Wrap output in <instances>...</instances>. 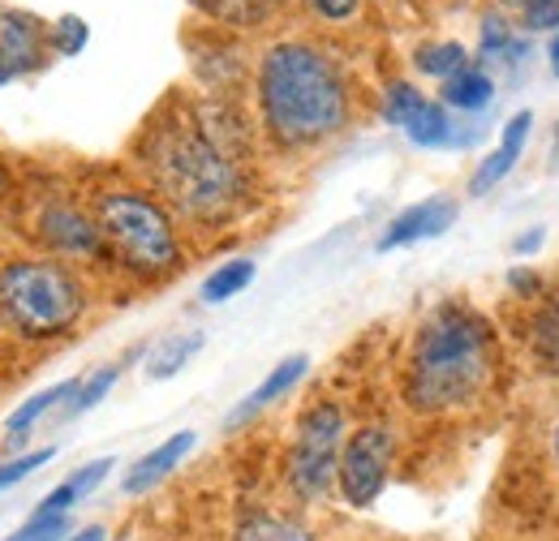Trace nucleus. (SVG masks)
Listing matches in <instances>:
<instances>
[{"label":"nucleus","mask_w":559,"mask_h":541,"mask_svg":"<svg viewBox=\"0 0 559 541\" xmlns=\"http://www.w3.org/2000/svg\"><path fill=\"white\" fill-rule=\"evenodd\" d=\"M254 137L228 99L168 108L146 125L139 168L151 194L194 228L233 224L250 203Z\"/></svg>","instance_id":"1"},{"label":"nucleus","mask_w":559,"mask_h":541,"mask_svg":"<svg viewBox=\"0 0 559 541\" xmlns=\"http://www.w3.org/2000/svg\"><path fill=\"white\" fill-rule=\"evenodd\" d=\"M254 99L280 151H314L349 130L353 95L341 65L310 39H280L259 57Z\"/></svg>","instance_id":"2"},{"label":"nucleus","mask_w":559,"mask_h":541,"mask_svg":"<svg viewBox=\"0 0 559 541\" xmlns=\"http://www.w3.org/2000/svg\"><path fill=\"white\" fill-rule=\"evenodd\" d=\"M499 344L483 310L465 301L435 305L414 332L405 357V405L418 417L474 408L495 383Z\"/></svg>","instance_id":"3"},{"label":"nucleus","mask_w":559,"mask_h":541,"mask_svg":"<svg viewBox=\"0 0 559 541\" xmlns=\"http://www.w3.org/2000/svg\"><path fill=\"white\" fill-rule=\"evenodd\" d=\"M91 215H95L108 259L121 270L139 275L146 284H159L186 267L177 215L151 190H104L91 206Z\"/></svg>","instance_id":"4"},{"label":"nucleus","mask_w":559,"mask_h":541,"mask_svg":"<svg viewBox=\"0 0 559 541\" xmlns=\"http://www.w3.org/2000/svg\"><path fill=\"white\" fill-rule=\"evenodd\" d=\"M86 314V288L57 259H17L0 267V323L22 339H57Z\"/></svg>","instance_id":"5"},{"label":"nucleus","mask_w":559,"mask_h":541,"mask_svg":"<svg viewBox=\"0 0 559 541\" xmlns=\"http://www.w3.org/2000/svg\"><path fill=\"white\" fill-rule=\"evenodd\" d=\"M345 438H349V417L341 400H314L297 417L284 456V485L297 503H323L336 490Z\"/></svg>","instance_id":"6"},{"label":"nucleus","mask_w":559,"mask_h":541,"mask_svg":"<svg viewBox=\"0 0 559 541\" xmlns=\"http://www.w3.org/2000/svg\"><path fill=\"white\" fill-rule=\"evenodd\" d=\"M396 465V430L388 421H366L349 430L345 452H341V469H336V490L353 512H370L392 477Z\"/></svg>","instance_id":"7"},{"label":"nucleus","mask_w":559,"mask_h":541,"mask_svg":"<svg viewBox=\"0 0 559 541\" xmlns=\"http://www.w3.org/2000/svg\"><path fill=\"white\" fill-rule=\"evenodd\" d=\"M383 117H388V125L405 130V137L414 146H426V151L461 146L465 142V137L456 134V125H452V112L439 99L421 95L418 86L405 82V77L388 82V91H383Z\"/></svg>","instance_id":"8"},{"label":"nucleus","mask_w":559,"mask_h":541,"mask_svg":"<svg viewBox=\"0 0 559 541\" xmlns=\"http://www.w3.org/2000/svg\"><path fill=\"white\" fill-rule=\"evenodd\" d=\"M39 241L61 259H108L95 215L73 203H48L39 215Z\"/></svg>","instance_id":"9"},{"label":"nucleus","mask_w":559,"mask_h":541,"mask_svg":"<svg viewBox=\"0 0 559 541\" xmlns=\"http://www.w3.org/2000/svg\"><path fill=\"white\" fill-rule=\"evenodd\" d=\"M0 65L13 77L39 73L48 65V26L22 9L0 13Z\"/></svg>","instance_id":"10"},{"label":"nucleus","mask_w":559,"mask_h":541,"mask_svg":"<svg viewBox=\"0 0 559 541\" xmlns=\"http://www.w3.org/2000/svg\"><path fill=\"white\" fill-rule=\"evenodd\" d=\"M456 215H461V206L452 203V199H443V194L405 206V211L383 228V237H379V254H392V250H405V245H418V241L443 237V232L456 224Z\"/></svg>","instance_id":"11"},{"label":"nucleus","mask_w":559,"mask_h":541,"mask_svg":"<svg viewBox=\"0 0 559 541\" xmlns=\"http://www.w3.org/2000/svg\"><path fill=\"white\" fill-rule=\"evenodd\" d=\"M530 130H534V112H530V108H521V112L508 117L499 146L490 151L487 159L474 168V177H469V194H474V199H483L499 181H508V172L521 164V151H525V142H530Z\"/></svg>","instance_id":"12"},{"label":"nucleus","mask_w":559,"mask_h":541,"mask_svg":"<svg viewBox=\"0 0 559 541\" xmlns=\"http://www.w3.org/2000/svg\"><path fill=\"white\" fill-rule=\"evenodd\" d=\"M194 443H199V434H194V430H177V434H168L159 447H151L142 460L130 465V473L121 477V490H126L130 498L151 494L159 481H168V477L177 473V465L194 452Z\"/></svg>","instance_id":"13"},{"label":"nucleus","mask_w":559,"mask_h":541,"mask_svg":"<svg viewBox=\"0 0 559 541\" xmlns=\"http://www.w3.org/2000/svg\"><path fill=\"white\" fill-rule=\"evenodd\" d=\"M306 370H310V357H306V352L284 357L276 370H267V378H263V383H259V387H254V392H250L241 405L228 412V421H224V425H228V430H237V425L254 421L263 408H272L276 400H284V396H288V392H293V387L306 378Z\"/></svg>","instance_id":"14"},{"label":"nucleus","mask_w":559,"mask_h":541,"mask_svg":"<svg viewBox=\"0 0 559 541\" xmlns=\"http://www.w3.org/2000/svg\"><path fill=\"white\" fill-rule=\"evenodd\" d=\"M439 104H443L448 112H465V117L487 112L490 104H495V77H490V69L478 65V61H469L456 77L439 82Z\"/></svg>","instance_id":"15"},{"label":"nucleus","mask_w":559,"mask_h":541,"mask_svg":"<svg viewBox=\"0 0 559 541\" xmlns=\"http://www.w3.org/2000/svg\"><path fill=\"white\" fill-rule=\"evenodd\" d=\"M228 541H319V533L297 516H284L272 507H250L237 516Z\"/></svg>","instance_id":"16"},{"label":"nucleus","mask_w":559,"mask_h":541,"mask_svg":"<svg viewBox=\"0 0 559 541\" xmlns=\"http://www.w3.org/2000/svg\"><path fill=\"white\" fill-rule=\"evenodd\" d=\"M112 473V456H99V460H91V465H82L73 477H66L57 490H48L44 498H39V507H35V516H70V507H78L86 494H95L99 485H104V477Z\"/></svg>","instance_id":"17"},{"label":"nucleus","mask_w":559,"mask_h":541,"mask_svg":"<svg viewBox=\"0 0 559 541\" xmlns=\"http://www.w3.org/2000/svg\"><path fill=\"white\" fill-rule=\"evenodd\" d=\"M530 57V44L521 39V31L503 17V13H487L483 17V39H478V65H521Z\"/></svg>","instance_id":"18"},{"label":"nucleus","mask_w":559,"mask_h":541,"mask_svg":"<svg viewBox=\"0 0 559 541\" xmlns=\"http://www.w3.org/2000/svg\"><path fill=\"white\" fill-rule=\"evenodd\" d=\"M203 344L207 336L203 332H186V336H164L155 348H151V357H146V378H155V383H164V378H177L199 352H203Z\"/></svg>","instance_id":"19"},{"label":"nucleus","mask_w":559,"mask_h":541,"mask_svg":"<svg viewBox=\"0 0 559 541\" xmlns=\"http://www.w3.org/2000/svg\"><path fill=\"white\" fill-rule=\"evenodd\" d=\"M73 387H78V378H66V383H57V387H48V392H35L26 405H17L9 412V421H4V434L13 438V443H22L48 412H57V405H66L73 396Z\"/></svg>","instance_id":"20"},{"label":"nucleus","mask_w":559,"mask_h":541,"mask_svg":"<svg viewBox=\"0 0 559 541\" xmlns=\"http://www.w3.org/2000/svg\"><path fill=\"white\" fill-rule=\"evenodd\" d=\"M254 275H259L254 259H228V263H219V267H215L207 279H203L199 297H203L207 305H224V301L241 297V292L254 284Z\"/></svg>","instance_id":"21"},{"label":"nucleus","mask_w":559,"mask_h":541,"mask_svg":"<svg viewBox=\"0 0 559 541\" xmlns=\"http://www.w3.org/2000/svg\"><path fill=\"white\" fill-rule=\"evenodd\" d=\"M469 61H474V57H469V48H465V44H456V39H430V44H421L418 52H414L418 73L435 77V82L456 77Z\"/></svg>","instance_id":"22"},{"label":"nucleus","mask_w":559,"mask_h":541,"mask_svg":"<svg viewBox=\"0 0 559 541\" xmlns=\"http://www.w3.org/2000/svg\"><path fill=\"white\" fill-rule=\"evenodd\" d=\"M534 357L543 365V374L559 378V301H547L538 314H534Z\"/></svg>","instance_id":"23"},{"label":"nucleus","mask_w":559,"mask_h":541,"mask_svg":"<svg viewBox=\"0 0 559 541\" xmlns=\"http://www.w3.org/2000/svg\"><path fill=\"white\" fill-rule=\"evenodd\" d=\"M117 378H121V370H117V365H104V370H95L91 378H78L73 396L66 400V408H61V421H73V417L91 412V408L99 405V400H104V396L117 387Z\"/></svg>","instance_id":"24"},{"label":"nucleus","mask_w":559,"mask_h":541,"mask_svg":"<svg viewBox=\"0 0 559 541\" xmlns=\"http://www.w3.org/2000/svg\"><path fill=\"white\" fill-rule=\"evenodd\" d=\"M194 4L224 26H259L280 0H194Z\"/></svg>","instance_id":"25"},{"label":"nucleus","mask_w":559,"mask_h":541,"mask_svg":"<svg viewBox=\"0 0 559 541\" xmlns=\"http://www.w3.org/2000/svg\"><path fill=\"white\" fill-rule=\"evenodd\" d=\"M91 44V26H86V17H78V13H66V17H57L52 26H48V52L52 57H82V48Z\"/></svg>","instance_id":"26"},{"label":"nucleus","mask_w":559,"mask_h":541,"mask_svg":"<svg viewBox=\"0 0 559 541\" xmlns=\"http://www.w3.org/2000/svg\"><path fill=\"white\" fill-rule=\"evenodd\" d=\"M521 31L525 35H556L559 0H521Z\"/></svg>","instance_id":"27"},{"label":"nucleus","mask_w":559,"mask_h":541,"mask_svg":"<svg viewBox=\"0 0 559 541\" xmlns=\"http://www.w3.org/2000/svg\"><path fill=\"white\" fill-rule=\"evenodd\" d=\"M52 456H57V447H39V452H26V456H17V460H4V465H0V494L13 490V485H22L35 469L52 465Z\"/></svg>","instance_id":"28"},{"label":"nucleus","mask_w":559,"mask_h":541,"mask_svg":"<svg viewBox=\"0 0 559 541\" xmlns=\"http://www.w3.org/2000/svg\"><path fill=\"white\" fill-rule=\"evenodd\" d=\"M70 538V516H31L22 529H13L4 541H66Z\"/></svg>","instance_id":"29"},{"label":"nucleus","mask_w":559,"mask_h":541,"mask_svg":"<svg viewBox=\"0 0 559 541\" xmlns=\"http://www.w3.org/2000/svg\"><path fill=\"white\" fill-rule=\"evenodd\" d=\"M310 4V13L319 17V22H328V26H345L353 22L357 13H361V0H306Z\"/></svg>","instance_id":"30"},{"label":"nucleus","mask_w":559,"mask_h":541,"mask_svg":"<svg viewBox=\"0 0 559 541\" xmlns=\"http://www.w3.org/2000/svg\"><path fill=\"white\" fill-rule=\"evenodd\" d=\"M543 245H547V228H525V232L512 241V254H521V259H525V254H538Z\"/></svg>","instance_id":"31"},{"label":"nucleus","mask_w":559,"mask_h":541,"mask_svg":"<svg viewBox=\"0 0 559 541\" xmlns=\"http://www.w3.org/2000/svg\"><path fill=\"white\" fill-rule=\"evenodd\" d=\"M104 538H108V529H104V525H86V529L70 533L66 541H104Z\"/></svg>","instance_id":"32"},{"label":"nucleus","mask_w":559,"mask_h":541,"mask_svg":"<svg viewBox=\"0 0 559 541\" xmlns=\"http://www.w3.org/2000/svg\"><path fill=\"white\" fill-rule=\"evenodd\" d=\"M547 65H551V73L559 77V31L551 35V48H547Z\"/></svg>","instance_id":"33"},{"label":"nucleus","mask_w":559,"mask_h":541,"mask_svg":"<svg viewBox=\"0 0 559 541\" xmlns=\"http://www.w3.org/2000/svg\"><path fill=\"white\" fill-rule=\"evenodd\" d=\"M551 456H556V469H559V417L556 425H551Z\"/></svg>","instance_id":"34"},{"label":"nucleus","mask_w":559,"mask_h":541,"mask_svg":"<svg viewBox=\"0 0 559 541\" xmlns=\"http://www.w3.org/2000/svg\"><path fill=\"white\" fill-rule=\"evenodd\" d=\"M4 82H13V73H9V69L0 65V86H4Z\"/></svg>","instance_id":"35"}]
</instances>
